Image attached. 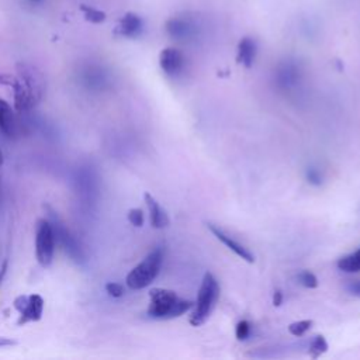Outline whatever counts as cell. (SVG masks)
<instances>
[{"instance_id":"18","label":"cell","mask_w":360,"mask_h":360,"mask_svg":"<svg viewBox=\"0 0 360 360\" xmlns=\"http://www.w3.org/2000/svg\"><path fill=\"white\" fill-rule=\"evenodd\" d=\"M289 346H272V348H259L246 353L248 357H258V359H275L283 357L287 354Z\"/></svg>"},{"instance_id":"15","label":"cell","mask_w":360,"mask_h":360,"mask_svg":"<svg viewBox=\"0 0 360 360\" xmlns=\"http://www.w3.org/2000/svg\"><path fill=\"white\" fill-rule=\"evenodd\" d=\"M144 200L147 203L148 211H150V218H151V225L156 230H163L169 225V217L166 211L162 208V206L156 201V199L151 193L144 195Z\"/></svg>"},{"instance_id":"17","label":"cell","mask_w":360,"mask_h":360,"mask_svg":"<svg viewBox=\"0 0 360 360\" xmlns=\"http://www.w3.org/2000/svg\"><path fill=\"white\" fill-rule=\"evenodd\" d=\"M336 266L343 273H359L360 272V248L346 256H342L336 262Z\"/></svg>"},{"instance_id":"4","label":"cell","mask_w":360,"mask_h":360,"mask_svg":"<svg viewBox=\"0 0 360 360\" xmlns=\"http://www.w3.org/2000/svg\"><path fill=\"white\" fill-rule=\"evenodd\" d=\"M219 298V285L215 279V276L210 272H207L203 278L200 290H199V297L196 304L193 305L195 309L190 315V325L192 327H201L206 324V321L210 318V315L213 314L217 301Z\"/></svg>"},{"instance_id":"6","label":"cell","mask_w":360,"mask_h":360,"mask_svg":"<svg viewBox=\"0 0 360 360\" xmlns=\"http://www.w3.org/2000/svg\"><path fill=\"white\" fill-rule=\"evenodd\" d=\"M57 237L51 219L41 218L35 227V256L41 266L48 267L55 255Z\"/></svg>"},{"instance_id":"8","label":"cell","mask_w":360,"mask_h":360,"mask_svg":"<svg viewBox=\"0 0 360 360\" xmlns=\"http://www.w3.org/2000/svg\"><path fill=\"white\" fill-rule=\"evenodd\" d=\"M51 222L54 225V231H55V237H57V242L61 244L64 252L76 263H83L86 256H84V251L80 245V242L78 241V238L72 234V231L66 227V225L61 221V218L58 215H55L54 211H51Z\"/></svg>"},{"instance_id":"14","label":"cell","mask_w":360,"mask_h":360,"mask_svg":"<svg viewBox=\"0 0 360 360\" xmlns=\"http://www.w3.org/2000/svg\"><path fill=\"white\" fill-rule=\"evenodd\" d=\"M0 131L9 138H16L20 131V124L15 110L2 98H0Z\"/></svg>"},{"instance_id":"21","label":"cell","mask_w":360,"mask_h":360,"mask_svg":"<svg viewBox=\"0 0 360 360\" xmlns=\"http://www.w3.org/2000/svg\"><path fill=\"white\" fill-rule=\"evenodd\" d=\"M305 180L311 186L318 188L324 183V174L318 168L309 166V168L305 169Z\"/></svg>"},{"instance_id":"1","label":"cell","mask_w":360,"mask_h":360,"mask_svg":"<svg viewBox=\"0 0 360 360\" xmlns=\"http://www.w3.org/2000/svg\"><path fill=\"white\" fill-rule=\"evenodd\" d=\"M20 78L12 75H0V83L13 89L15 109L17 113L30 111L42 96V78L33 68L21 65Z\"/></svg>"},{"instance_id":"12","label":"cell","mask_w":360,"mask_h":360,"mask_svg":"<svg viewBox=\"0 0 360 360\" xmlns=\"http://www.w3.org/2000/svg\"><path fill=\"white\" fill-rule=\"evenodd\" d=\"M144 30H145V23L143 20V17L137 13L128 12L118 20V24H117L114 33L123 38L135 39L143 35Z\"/></svg>"},{"instance_id":"20","label":"cell","mask_w":360,"mask_h":360,"mask_svg":"<svg viewBox=\"0 0 360 360\" xmlns=\"http://www.w3.org/2000/svg\"><path fill=\"white\" fill-rule=\"evenodd\" d=\"M327 350H328V342L323 335H317L311 339L308 346V353L312 359H318L321 354L327 353Z\"/></svg>"},{"instance_id":"27","label":"cell","mask_w":360,"mask_h":360,"mask_svg":"<svg viewBox=\"0 0 360 360\" xmlns=\"http://www.w3.org/2000/svg\"><path fill=\"white\" fill-rule=\"evenodd\" d=\"M345 289H346L348 294L360 298V280H350V282L345 286Z\"/></svg>"},{"instance_id":"29","label":"cell","mask_w":360,"mask_h":360,"mask_svg":"<svg viewBox=\"0 0 360 360\" xmlns=\"http://www.w3.org/2000/svg\"><path fill=\"white\" fill-rule=\"evenodd\" d=\"M15 345H17L16 341L9 339V338H5V336H0V349H2V348H9V346H15Z\"/></svg>"},{"instance_id":"16","label":"cell","mask_w":360,"mask_h":360,"mask_svg":"<svg viewBox=\"0 0 360 360\" xmlns=\"http://www.w3.org/2000/svg\"><path fill=\"white\" fill-rule=\"evenodd\" d=\"M256 54H258V45L252 37H244L238 42V50H237L238 64L244 65L245 68H252L256 60Z\"/></svg>"},{"instance_id":"26","label":"cell","mask_w":360,"mask_h":360,"mask_svg":"<svg viewBox=\"0 0 360 360\" xmlns=\"http://www.w3.org/2000/svg\"><path fill=\"white\" fill-rule=\"evenodd\" d=\"M106 291H107V294H109L110 297H113V298H120V297H123L124 293H125L123 285L116 283V282L107 283V285H106Z\"/></svg>"},{"instance_id":"25","label":"cell","mask_w":360,"mask_h":360,"mask_svg":"<svg viewBox=\"0 0 360 360\" xmlns=\"http://www.w3.org/2000/svg\"><path fill=\"white\" fill-rule=\"evenodd\" d=\"M251 331H252V325L249 321L246 320H242L237 324V328H235V336L238 341H246L251 335Z\"/></svg>"},{"instance_id":"9","label":"cell","mask_w":360,"mask_h":360,"mask_svg":"<svg viewBox=\"0 0 360 360\" xmlns=\"http://www.w3.org/2000/svg\"><path fill=\"white\" fill-rule=\"evenodd\" d=\"M44 298L38 294H23L16 297L13 307L20 314L19 325L39 321L44 312Z\"/></svg>"},{"instance_id":"28","label":"cell","mask_w":360,"mask_h":360,"mask_svg":"<svg viewBox=\"0 0 360 360\" xmlns=\"http://www.w3.org/2000/svg\"><path fill=\"white\" fill-rule=\"evenodd\" d=\"M282 303H283V293H282V290H275V293H273V305L275 307H280L282 305Z\"/></svg>"},{"instance_id":"19","label":"cell","mask_w":360,"mask_h":360,"mask_svg":"<svg viewBox=\"0 0 360 360\" xmlns=\"http://www.w3.org/2000/svg\"><path fill=\"white\" fill-rule=\"evenodd\" d=\"M80 12L83 13V17L86 21L89 23H93V24H102L106 21L107 15L96 8L92 6H87V5H80Z\"/></svg>"},{"instance_id":"7","label":"cell","mask_w":360,"mask_h":360,"mask_svg":"<svg viewBox=\"0 0 360 360\" xmlns=\"http://www.w3.org/2000/svg\"><path fill=\"white\" fill-rule=\"evenodd\" d=\"M201 24L190 16H174L166 20L165 31L166 34L179 42H193L201 35Z\"/></svg>"},{"instance_id":"11","label":"cell","mask_w":360,"mask_h":360,"mask_svg":"<svg viewBox=\"0 0 360 360\" xmlns=\"http://www.w3.org/2000/svg\"><path fill=\"white\" fill-rule=\"evenodd\" d=\"M78 193L89 204L93 203L99 192V179L92 168H82L76 177Z\"/></svg>"},{"instance_id":"24","label":"cell","mask_w":360,"mask_h":360,"mask_svg":"<svg viewBox=\"0 0 360 360\" xmlns=\"http://www.w3.org/2000/svg\"><path fill=\"white\" fill-rule=\"evenodd\" d=\"M128 221L131 222V225H134V227L137 228H141L144 225V211L141 208H131L128 211Z\"/></svg>"},{"instance_id":"30","label":"cell","mask_w":360,"mask_h":360,"mask_svg":"<svg viewBox=\"0 0 360 360\" xmlns=\"http://www.w3.org/2000/svg\"><path fill=\"white\" fill-rule=\"evenodd\" d=\"M6 272H8V260H5L3 264H2V267H0V283L3 282V279H5V276H6Z\"/></svg>"},{"instance_id":"5","label":"cell","mask_w":360,"mask_h":360,"mask_svg":"<svg viewBox=\"0 0 360 360\" xmlns=\"http://www.w3.org/2000/svg\"><path fill=\"white\" fill-rule=\"evenodd\" d=\"M275 89L283 95H293L298 92V89L304 80V65L298 58L286 57L279 61L273 69L272 76Z\"/></svg>"},{"instance_id":"22","label":"cell","mask_w":360,"mask_h":360,"mask_svg":"<svg viewBox=\"0 0 360 360\" xmlns=\"http://www.w3.org/2000/svg\"><path fill=\"white\" fill-rule=\"evenodd\" d=\"M314 323L311 320H304V321H297V323H293L289 325V332L293 335V336H297V338H301L304 336L311 328H312Z\"/></svg>"},{"instance_id":"31","label":"cell","mask_w":360,"mask_h":360,"mask_svg":"<svg viewBox=\"0 0 360 360\" xmlns=\"http://www.w3.org/2000/svg\"><path fill=\"white\" fill-rule=\"evenodd\" d=\"M3 161H5V158H3V152H2V150H0V166L3 165Z\"/></svg>"},{"instance_id":"13","label":"cell","mask_w":360,"mask_h":360,"mask_svg":"<svg viewBox=\"0 0 360 360\" xmlns=\"http://www.w3.org/2000/svg\"><path fill=\"white\" fill-rule=\"evenodd\" d=\"M207 228L211 231V234H213L218 241H221L225 246H227L230 251H233L237 256H240L241 259H244V260L248 262V263H253V262H255L253 253H252L246 246H244L242 244H240L238 241H235L233 237H230L227 233H224V231L218 227V225L211 224V222H207Z\"/></svg>"},{"instance_id":"23","label":"cell","mask_w":360,"mask_h":360,"mask_svg":"<svg viewBox=\"0 0 360 360\" xmlns=\"http://www.w3.org/2000/svg\"><path fill=\"white\" fill-rule=\"evenodd\" d=\"M297 280L300 285H303L305 289H317L318 287V279L314 273L308 272V270H303L297 275Z\"/></svg>"},{"instance_id":"10","label":"cell","mask_w":360,"mask_h":360,"mask_svg":"<svg viewBox=\"0 0 360 360\" xmlns=\"http://www.w3.org/2000/svg\"><path fill=\"white\" fill-rule=\"evenodd\" d=\"M186 65L188 61L185 54L174 47L165 48L159 54V66L163 73L172 79L182 76L186 71Z\"/></svg>"},{"instance_id":"2","label":"cell","mask_w":360,"mask_h":360,"mask_svg":"<svg viewBox=\"0 0 360 360\" xmlns=\"http://www.w3.org/2000/svg\"><path fill=\"white\" fill-rule=\"evenodd\" d=\"M193 301L180 298L173 290L152 289L147 314L154 320H173L193 308Z\"/></svg>"},{"instance_id":"32","label":"cell","mask_w":360,"mask_h":360,"mask_svg":"<svg viewBox=\"0 0 360 360\" xmlns=\"http://www.w3.org/2000/svg\"><path fill=\"white\" fill-rule=\"evenodd\" d=\"M31 2H41V0H31Z\"/></svg>"},{"instance_id":"3","label":"cell","mask_w":360,"mask_h":360,"mask_svg":"<svg viewBox=\"0 0 360 360\" xmlns=\"http://www.w3.org/2000/svg\"><path fill=\"white\" fill-rule=\"evenodd\" d=\"M165 252L161 246L151 251L143 262L135 266L127 275V286L131 290H143L147 289L152 282L158 278L162 264H163Z\"/></svg>"}]
</instances>
